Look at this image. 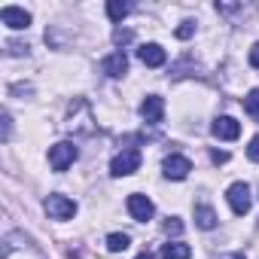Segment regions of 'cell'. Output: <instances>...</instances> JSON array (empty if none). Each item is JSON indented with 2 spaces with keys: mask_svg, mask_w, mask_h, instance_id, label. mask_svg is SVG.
<instances>
[{
  "mask_svg": "<svg viewBox=\"0 0 259 259\" xmlns=\"http://www.w3.org/2000/svg\"><path fill=\"white\" fill-rule=\"evenodd\" d=\"M4 259H46L43 256V250L34 244V238L31 235H25V232H7L4 235Z\"/></svg>",
  "mask_w": 259,
  "mask_h": 259,
  "instance_id": "1",
  "label": "cell"
},
{
  "mask_svg": "<svg viewBox=\"0 0 259 259\" xmlns=\"http://www.w3.org/2000/svg\"><path fill=\"white\" fill-rule=\"evenodd\" d=\"M138 168H141V153H138L135 147L116 153L113 162H110V174H113V177H128V174H135Z\"/></svg>",
  "mask_w": 259,
  "mask_h": 259,
  "instance_id": "2",
  "label": "cell"
},
{
  "mask_svg": "<svg viewBox=\"0 0 259 259\" xmlns=\"http://www.w3.org/2000/svg\"><path fill=\"white\" fill-rule=\"evenodd\" d=\"M226 201H229V207H232V213H238V217H244V213H250V204H253V198H250V186L247 183H232L229 189H226Z\"/></svg>",
  "mask_w": 259,
  "mask_h": 259,
  "instance_id": "3",
  "label": "cell"
},
{
  "mask_svg": "<svg viewBox=\"0 0 259 259\" xmlns=\"http://www.w3.org/2000/svg\"><path fill=\"white\" fill-rule=\"evenodd\" d=\"M76 156H79V150L70 141H61V144H55L49 150V165H52V171H67L76 162Z\"/></svg>",
  "mask_w": 259,
  "mask_h": 259,
  "instance_id": "4",
  "label": "cell"
},
{
  "mask_svg": "<svg viewBox=\"0 0 259 259\" xmlns=\"http://www.w3.org/2000/svg\"><path fill=\"white\" fill-rule=\"evenodd\" d=\"M43 207H46V213H49L52 220H70V217L76 213V201L67 198V195H58V192H52V195L43 201Z\"/></svg>",
  "mask_w": 259,
  "mask_h": 259,
  "instance_id": "5",
  "label": "cell"
},
{
  "mask_svg": "<svg viewBox=\"0 0 259 259\" xmlns=\"http://www.w3.org/2000/svg\"><path fill=\"white\" fill-rule=\"evenodd\" d=\"M125 207H128V213H132L138 223H147V220H153V213H156V204H153L147 195H141V192H132V195H128Z\"/></svg>",
  "mask_w": 259,
  "mask_h": 259,
  "instance_id": "6",
  "label": "cell"
},
{
  "mask_svg": "<svg viewBox=\"0 0 259 259\" xmlns=\"http://www.w3.org/2000/svg\"><path fill=\"white\" fill-rule=\"evenodd\" d=\"M0 22H4L7 28H13V31H25L31 25V13L22 10V7H4L0 10Z\"/></svg>",
  "mask_w": 259,
  "mask_h": 259,
  "instance_id": "7",
  "label": "cell"
},
{
  "mask_svg": "<svg viewBox=\"0 0 259 259\" xmlns=\"http://www.w3.org/2000/svg\"><path fill=\"white\" fill-rule=\"evenodd\" d=\"M162 168H165V177L168 180H186L189 171H192V162L186 156H168Z\"/></svg>",
  "mask_w": 259,
  "mask_h": 259,
  "instance_id": "8",
  "label": "cell"
},
{
  "mask_svg": "<svg viewBox=\"0 0 259 259\" xmlns=\"http://www.w3.org/2000/svg\"><path fill=\"white\" fill-rule=\"evenodd\" d=\"M210 132H213V138H220V141H235V138L241 135V122L232 119V116H220V119L210 125Z\"/></svg>",
  "mask_w": 259,
  "mask_h": 259,
  "instance_id": "9",
  "label": "cell"
},
{
  "mask_svg": "<svg viewBox=\"0 0 259 259\" xmlns=\"http://www.w3.org/2000/svg\"><path fill=\"white\" fill-rule=\"evenodd\" d=\"M141 116H144L150 125H159L162 116H165V101H162L159 95H147L144 104H141Z\"/></svg>",
  "mask_w": 259,
  "mask_h": 259,
  "instance_id": "10",
  "label": "cell"
},
{
  "mask_svg": "<svg viewBox=\"0 0 259 259\" xmlns=\"http://www.w3.org/2000/svg\"><path fill=\"white\" fill-rule=\"evenodd\" d=\"M138 58H141L147 67H162V64L168 61V55H165V49H162L159 43H144V46L138 49Z\"/></svg>",
  "mask_w": 259,
  "mask_h": 259,
  "instance_id": "11",
  "label": "cell"
},
{
  "mask_svg": "<svg viewBox=\"0 0 259 259\" xmlns=\"http://www.w3.org/2000/svg\"><path fill=\"white\" fill-rule=\"evenodd\" d=\"M101 70L107 73V76H113V79H119L125 70H128V58H125V52L119 49V52H110L104 61H101Z\"/></svg>",
  "mask_w": 259,
  "mask_h": 259,
  "instance_id": "12",
  "label": "cell"
},
{
  "mask_svg": "<svg viewBox=\"0 0 259 259\" xmlns=\"http://www.w3.org/2000/svg\"><path fill=\"white\" fill-rule=\"evenodd\" d=\"M195 226L198 229H217V210L210 207V204H198L195 207Z\"/></svg>",
  "mask_w": 259,
  "mask_h": 259,
  "instance_id": "13",
  "label": "cell"
},
{
  "mask_svg": "<svg viewBox=\"0 0 259 259\" xmlns=\"http://www.w3.org/2000/svg\"><path fill=\"white\" fill-rule=\"evenodd\" d=\"M189 256H192V250L180 241H168L162 247V259H189Z\"/></svg>",
  "mask_w": 259,
  "mask_h": 259,
  "instance_id": "14",
  "label": "cell"
},
{
  "mask_svg": "<svg viewBox=\"0 0 259 259\" xmlns=\"http://www.w3.org/2000/svg\"><path fill=\"white\" fill-rule=\"evenodd\" d=\"M128 13H132V4H122V0H110V4H107V16H110V22H122Z\"/></svg>",
  "mask_w": 259,
  "mask_h": 259,
  "instance_id": "15",
  "label": "cell"
},
{
  "mask_svg": "<svg viewBox=\"0 0 259 259\" xmlns=\"http://www.w3.org/2000/svg\"><path fill=\"white\" fill-rule=\"evenodd\" d=\"M128 244H132V241H128L125 232H113V235H107V250H110V253H122Z\"/></svg>",
  "mask_w": 259,
  "mask_h": 259,
  "instance_id": "16",
  "label": "cell"
},
{
  "mask_svg": "<svg viewBox=\"0 0 259 259\" xmlns=\"http://www.w3.org/2000/svg\"><path fill=\"white\" fill-rule=\"evenodd\" d=\"M244 110H247L253 119H259V89H253V92L244 98Z\"/></svg>",
  "mask_w": 259,
  "mask_h": 259,
  "instance_id": "17",
  "label": "cell"
},
{
  "mask_svg": "<svg viewBox=\"0 0 259 259\" xmlns=\"http://www.w3.org/2000/svg\"><path fill=\"white\" fill-rule=\"evenodd\" d=\"M132 37H135V34L128 31V28H116V31H113V43H116V46H125V43H132Z\"/></svg>",
  "mask_w": 259,
  "mask_h": 259,
  "instance_id": "18",
  "label": "cell"
},
{
  "mask_svg": "<svg viewBox=\"0 0 259 259\" xmlns=\"http://www.w3.org/2000/svg\"><path fill=\"white\" fill-rule=\"evenodd\" d=\"M183 232V223L177 220V217H168V223H165V235H180Z\"/></svg>",
  "mask_w": 259,
  "mask_h": 259,
  "instance_id": "19",
  "label": "cell"
},
{
  "mask_svg": "<svg viewBox=\"0 0 259 259\" xmlns=\"http://www.w3.org/2000/svg\"><path fill=\"white\" fill-rule=\"evenodd\" d=\"M192 34H195V22H183V25L177 28V37H180V40H189Z\"/></svg>",
  "mask_w": 259,
  "mask_h": 259,
  "instance_id": "20",
  "label": "cell"
},
{
  "mask_svg": "<svg viewBox=\"0 0 259 259\" xmlns=\"http://www.w3.org/2000/svg\"><path fill=\"white\" fill-rule=\"evenodd\" d=\"M247 159H250V162H259V135L250 141V147H247Z\"/></svg>",
  "mask_w": 259,
  "mask_h": 259,
  "instance_id": "21",
  "label": "cell"
},
{
  "mask_svg": "<svg viewBox=\"0 0 259 259\" xmlns=\"http://www.w3.org/2000/svg\"><path fill=\"white\" fill-rule=\"evenodd\" d=\"M7 52H10V55H28V46H25V43H10Z\"/></svg>",
  "mask_w": 259,
  "mask_h": 259,
  "instance_id": "22",
  "label": "cell"
},
{
  "mask_svg": "<svg viewBox=\"0 0 259 259\" xmlns=\"http://www.w3.org/2000/svg\"><path fill=\"white\" fill-rule=\"evenodd\" d=\"M13 138V119H10V113H4V141H10Z\"/></svg>",
  "mask_w": 259,
  "mask_h": 259,
  "instance_id": "23",
  "label": "cell"
},
{
  "mask_svg": "<svg viewBox=\"0 0 259 259\" xmlns=\"http://www.w3.org/2000/svg\"><path fill=\"white\" fill-rule=\"evenodd\" d=\"M210 159H213V165H223V162H229V153H220V150H213V153H210Z\"/></svg>",
  "mask_w": 259,
  "mask_h": 259,
  "instance_id": "24",
  "label": "cell"
},
{
  "mask_svg": "<svg viewBox=\"0 0 259 259\" xmlns=\"http://www.w3.org/2000/svg\"><path fill=\"white\" fill-rule=\"evenodd\" d=\"M250 67H259V43H253L250 49Z\"/></svg>",
  "mask_w": 259,
  "mask_h": 259,
  "instance_id": "25",
  "label": "cell"
},
{
  "mask_svg": "<svg viewBox=\"0 0 259 259\" xmlns=\"http://www.w3.org/2000/svg\"><path fill=\"white\" fill-rule=\"evenodd\" d=\"M135 259H156V253H150V250H144L141 256H135Z\"/></svg>",
  "mask_w": 259,
  "mask_h": 259,
  "instance_id": "26",
  "label": "cell"
},
{
  "mask_svg": "<svg viewBox=\"0 0 259 259\" xmlns=\"http://www.w3.org/2000/svg\"><path fill=\"white\" fill-rule=\"evenodd\" d=\"M220 259H244V253H232V256H220Z\"/></svg>",
  "mask_w": 259,
  "mask_h": 259,
  "instance_id": "27",
  "label": "cell"
}]
</instances>
